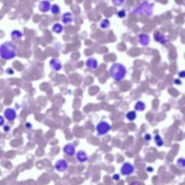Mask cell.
I'll list each match as a JSON object with an SVG mask.
<instances>
[{"instance_id": "ac0fdd59", "label": "cell", "mask_w": 185, "mask_h": 185, "mask_svg": "<svg viewBox=\"0 0 185 185\" xmlns=\"http://www.w3.org/2000/svg\"><path fill=\"white\" fill-rule=\"evenodd\" d=\"M136 116H137L136 113L134 110L128 112L126 115V117L127 118V119L130 121H133L135 120L136 118Z\"/></svg>"}, {"instance_id": "484cf974", "label": "cell", "mask_w": 185, "mask_h": 185, "mask_svg": "<svg viewBox=\"0 0 185 185\" xmlns=\"http://www.w3.org/2000/svg\"><path fill=\"white\" fill-rule=\"evenodd\" d=\"M179 76L180 78H185V70H183L179 73Z\"/></svg>"}, {"instance_id": "3957f363", "label": "cell", "mask_w": 185, "mask_h": 185, "mask_svg": "<svg viewBox=\"0 0 185 185\" xmlns=\"http://www.w3.org/2000/svg\"><path fill=\"white\" fill-rule=\"evenodd\" d=\"M111 126L110 125L105 121L100 122L96 127V130L99 135H105L109 132Z\"/></svg>"}, {"instance_id": "5bb4252c", "label": "cell", "mask_w": 185, "mask_h": 185, "mask_svg": "<svg viewBox=\"0 0 185 185\" xmlns=\"http://www.w3.org/2000/svg\"><path fill=\"white\" fill-rule=\"evenodd\" d=\"M10 35H11V38H12L13 40L15 41H19L22 38L23 34L22 32H21L20 30L15 29L11 32Z\"/></svg>"}, {"instance_id": "e0dca14e", "label": "cell", "mask_w": 185, "mask_h": 185, "mask_svg": "<svg viewBox=\"0 0 185 185\" xmlns=\"http://www.w3.org/2000/svg\"><path fill=\"white\" fill-rule=\"evenodd\" d=\"M145 103L143 101H138L137 103H135V106H134V109L137 111L142 112V111L145 110Z\"/></svg>"}, {"instance_id": "d6986e66", "label": "cell", "mask_w": 185, "mask_h": 185, "mask_svg": "<svg viewBox=\"0 0 185 185\" xmlns=\"http://www.w3.org/2000/svg\"><path fill=\"white\" fill-rule=\"evenodd\" d=\"M177 166L181 170H185V158H179L177 160L176 162Z\"/></svg>"}, {"instance_id": "f546056e", "label": "cell", "mask_w": 185, "mask_h": 185, "mask_svg": "<svg viewBox=\"0 0 185 185\" xmlns=\"http://www.w3.org/2000/svg\"><path fill=\"white\" fill-rule=\"evenodd\" d=\"M175 83L177 85H180V83H181V81H180V80H179V79H176L175 80Z\"/></svg>"}, {"instance_id": "9c48e42d", "label": "cell", "mask_w": 185, "mask_h": 185, "mask_svg": "<svg viewBox=\"0 0 185 185\" xmlns=\"http://www.w3.org/2000/svg\"><path fill=\"white\" fill-rule=\"evenodd\" d=\"M63 151L64 153L68 156H72L75 154V146L73 143H67L63 148Z\"/></svg>"}, {"instance_id": "2e32d148", "label": "cell", "mask_w": 185, "mask_h": 185, "mask_svg": "<svg viewBox=\"0 0 185 185\" xmlns=\"http://www.w3.org/2000/svg\"><path fill=\"white\" fill-rule=\"evenodd\" d=\"M110 21L107 18H105L102 20L100 23V28L103 30H107L110 27Z\"/></svg>"}, {"instance_id": "8fae6325", "label": "cell", "mask_w": 185, "mask_h": 185, "mask_svg": "<svg viewBox=\"0 0 185 185\" xmlns=\"http://www.w3.org/2000/svg\"><path fill=\"white\" fill-rule=\"evenodd\" d=\"M76 159L78 162L80 163H85L88 160V156L87 153L84 150H79L76 153Z\"/></svg>"}, {"instance_id": "ffe728a7", "label": "cell", "mask_w": 185, "mask_h": 185, "mask_svg": "<svg viewBox=\"0 0 185 185\" xmlns=\"http://www.w3.org/2000/svg\"><path fill=\"white\" fill-rule=\"evenodd\" d=\"M51 12L53 15H58L60 13L61 9L60 6L57 4H54L51 7Z\"/></svg>"}, {"instance_id": "7402d4cb", "label": "cell", "mask_w": 185, "mask_h": 185, "mask_svg": "<svg viewBox=\"0 0 185 185\" xmlns=\"http://www.w3.org/2000/svg\"><path fill=\"white\" fill-rule=\"evenodd\" d=\"M111 1L113 5L114 6L116 7H120L124 5L126 0H111Z\"/></svg>"}, {"instance_id": "44dd1931", "label": "cell", "mask_w": 185, "mask_h": 185, "mask_svg": "<svg viewBox=\"0 0 185 185\" xmlns=\"http://www.w3.org/2000/svg\"><path fill=\"white\" fill-rule=\"evenodd\" d=\"M154 141H155L156 145L158 147H161L163 145V139L160 136V135L156 134L154 136Z\"/></svg>"}, {"instance_id": "52a82bcc", "label": "cell", "mask_w": 185, "mask_h": 185, "mask_svg": "<svg viewBox=\"0 0 185 185\" xmlns=\"http://www.w3.org/2000/svg\"><path fill=\"white\" fill-rule=\"evenodd\" d=\"M3 114L5 119L10 121L15 120L17 116L16 110L12 108H8L5 109L3 112Z\"/></svg>"}, {"instance_id": "d4e9b609", "label": "cell", "mask_w": 185, "mask_h": 185, "mask_svg": "<svg viewBox=\"0 0 185 185\" xmlns=\"http://www.w3.org/2000/svg\"><path fill=\"white\" fill-rule=\"evenodd\" d=\"M5 123V121L4 118L2 116L0 115V127L4 125Z\"/></svg>"}, {"instance_id": "83f0119b", "label": "cell", "mask_w": 185, "mask_h": 185, "mask_svg": "<svg viewBox=\"0 0 185 185\" xmlns=\"http://www.w3.org/2000/svg\"><path fill=\"white\" fill-rule=\"evenodd\" d=\"M130 185H141V183H140V182H139V181H134V182H133V183H130Z\"/></svg>"}, {"instance_id": "6da1fadb", "label": "cell", "mask_w": 185, "mask_h": 185, "mask_svg": "<svg viewBox=\"0 0 185 185\" xmlns=\"http://www.w3.org/2000/svg\"><path fill=\"white\" fill-rule=\"evenodd\" d=\"M17 55L18 49L12 42L5 41L0 45V57L3 60H12Z\"/></svg>"}, {"instance_id": "8992f818", "label": "cell", "mask_w": 185, "mask_h": 185, "mask_svg": "<svg viewBox=\"0 0 185 185\" xmlns=\"http://www.w3.org/2000/svg\"><path fill=\"white\" fill-rule=\"evenodd\" d=\"M51 3L49 0L41 1L38 5V9L41 13H47L51 9Z\"/></svg>"}, {"instance_id": "ba28073f", "label": "cell", "mask_w": 185, "mask_h": 185, "mask_svg": "<svg viewBox=\"0 0 185 185\" xmlns=\"http://www.w3.org/2000/svg\"><path fill=\"white\" fill-rule=\"evenodd\" d=\"M49 65L52 69L55 72L60 71L62 68V63L57 58L52 59L49 62Z\"/></svg>"}, {"instance_id": "7c38bea8", "label": "cell", "mask_w": 185, "mask_h": 185, "mask_svg": "<svg viewBox=\"0 0 185 185\" xmlns=\"http://www.w3.org/2000/svg\"><path fill=\"white\" fill-rule=\"evenodd\" d=\"M86 65L88 69L91 70H95L98 67V61L95 58H89L86 61Z\"/></svg>"}, {"instance_id": "277c9868", "label": "cell", "mask_w": 185, "mask_h": 185, "mask_svg": "<svg viewBox=\"0 0 185 185\" xmlns=\"http://www.w3.org/2000/svg\"><path fill=\"white\" fill-rule=\"evenodd\" d=\"M135 168L131 163L126 162L123 163L120 168V173L123 176L132 175L134 172Z\"/></svg>"}, {"instance_id": "4fadbf2b", "label": "cell", "mask_w": 185, "mask_h": 185, "mask_svg": "<svg viewBox=\"0 0 185 185\" xmlns=\"http://www.w3.org/2000/svg\"><path fill=\"white\" fill-rule=\"evenodd\" d=\"M64 30V28L60 23H55L53 25V27L52 28V31L53 33L60 34L62 33Z\"/></svg>"}, {"instance_id": "5b68a950", "label": "cell", "mask_w": 185, "mask_h": 185, "mask_svg": "<svg viewBox=\"0 0 185 185\" xmlns=\"http://www.w3.org/2000/svg\"><path fill=\"white\" fill-rule=\"evenodd\" d=\"M55 168L59 172H65L67 170L68 163L65 159H60L55 163Z\"/></svg>"}, {"instance_id": "cb8c5ba5", "label": "cell", "mask_w": 185, "mask_h": 185, "mask_svg": "<svg viewBox=\"0 0 185 185\" xmlns=\"http://www.w3.org/2000/svg\"><path fill=\"white\" fill-rule=\"evenodd\" d=\"M112 178L113 180L118 181L120 180V175L118 174H115L114 175H113V176Z\"/></svg>"}, {"instance_id": "9a60e30c", "label": "cell", "mask_w": 185, "mask_h": 185, "mask_svg": "<svg viewBox=\"0 0 185 185\" xmlns=\"http://www.w3.org/2000/svg\"><path fill=\"white\" fill-rule=\"evenodd\" d=\"M139 43L141 45L146 46V45H147L150 42V37L147 34H142L139 35Z\"/></svg>"}, {"instance_id": "4dcf8cb0", "label": "cell", "mask_w": 185, "mask_h": 185, "mask_svg": "<svg viewBox=\"0 0 185 185\" xmlns=\"http://www.w3.org/2000/svg\"></svg>"}, {"instance_id": "30bf717a", "label": "cell", "mask_w": 185, "mask_h": 185, "mask_svg": "<svg viewBox=\"0 0 185 185\" xmlns=\"http://www.w3.org/2000/svg\"><path fill=\"white\" fill-rule=\"evenodd\" d=\"M61 20L63 24L69 25L73 22L74 20V16L73 14L70 12H66L63 14L61 18Z\"/></svg>"}, {"instance_id": "603a6c76", "label": "cell", "mask_w": 185, "mask_h": 185, "mask_svg": "<svg viewBox=\"0 0 185 185\" xmlns=\"http://www.w3.org/2000/svg\"><path fill=\"white\" fill-rule=\"evenodd\" d=\"M117 16H118V18H125L126 16V12L125 10H119L117 13Z\"/></svg>"}, {"instance_id": "7a4b0ae2", "label": "cell", "mask_w": 185, "mask_h": 185, "mask_svg": "<svg viewBox=\"0 0 185 185\" xmlns=\"http://www.w3.org/2000/svg\"><path fill=\"white\" fill-rule=\"evenodd\" d=\"M110 76L115 81L119 82L125 78L127 69L123 64L120 63H113L109 69Z\"/></svg>"}, {"instance_id": "f1b7e54d", "label": "cell", "mask_w": 185, "mask_h": 185, "mask_svg": "<svg viewBox=\"0 0 185 185\" xmlns=\"http://www.w3.org/2000/svg\"><path fill=\"white\" fill-rule=\"evenodd\" d=\"M146 170L148 172H152L153 171V168L152 167H148L147 168H146Z\"/></svg>"}, {"instance_id": "4316f807", "label": "cell", "mask_w": 185, "mask_h": 185, "mask_svg": "<svg viewBox=\"0 0 185 185\" xmlns=\"http://www.w3.org/2000/svg\"><path fill=\"white\" fill-rule=\"evenodd\" d=\"M145 139L146 141H150L151 140V136H150V134H146L145 135Z\"/></svg>"}]
</instances>
